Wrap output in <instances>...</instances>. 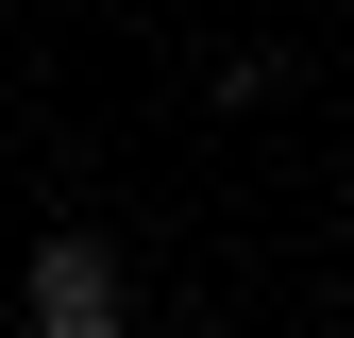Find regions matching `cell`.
<instances>
[{"mask_svg": "<svg viewBox=\"0 0 354 338\" xmlns=\"http://www.w3.org/2000/svg\"><path fill=\"white\" fill-rule=\"evenodd\" d=\"M270 84H287V51H219V68H203V102H219V118H253Z\"/></svg>", "mask_w": 354, "mask_h": 338, "instance_id": "obj_2", "label": "cell"}, {"mask_svg": "<svg viewBox=\"0 0 354 338\" xmlns=\"http://www.w3.org/2000/svg\"><path fill=\"white\" fill-rule=\"evenodd\" d=\"M17 321H34V338H136V271H118V237L51 220L34 271H17Z\"/></svg>", "mask_w": 354, "mask_h": 338, "instance_id": "obj_1", "label": "cell"}]
</instances>
